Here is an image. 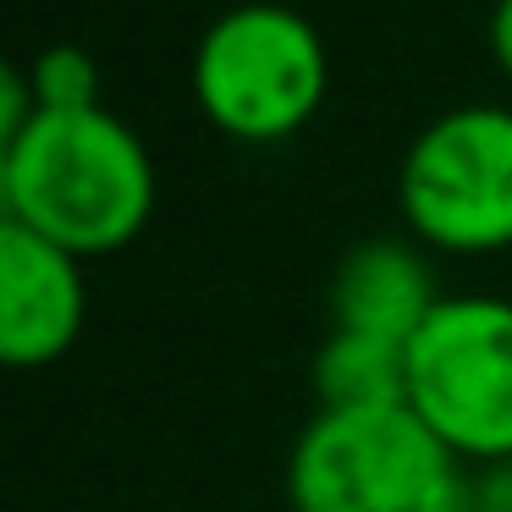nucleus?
Returning a JSON list of instances; mask_svg holds the SVG:
<instances>
[{"mask_svg": "<svg viewBox=\"0 0 512 512\" xmlns=\"http://www.w3.org/2000/svg\"><path fill=\"white\" fill-rule=\"evenodd\" d=\"M490 56H496V67L512 78V0H496V6H490Z\"/></svg>", "mask_w": 512, "mask_h": 512, "instance_id": "nucleus-12", "label": "nucleus"}, {"mask_svg": "<svg viewBox=\"0 0 512 512\" xmlns=\"http://www.w3.org/2000/svg\"><path fill=\"white\" fill-rule=\"evenodd\" d=\"M468 512H512V463H485L468 485Z\"/></svg>", "mask_w": 512, "mask_h": 512, "instance_id": "nucleus-11", "label": "nucleus"}, {"mask_svg": "<svg viewBox=\"0 0 512 512\" xmlns=\"http://www.w3.org/2000/svg\"><path fill=\"white\" fill-rule=\"evenodd\" d=\"M397 204L419 243L441 254L512 248V105H452L408 144Z\"/></svg>", "mask_w": 512, "mask_h": 512, "instance_id": "nucleus-5", "label": "nucleus"}, {"mask_svg": "<svg viewBox=\"0 0 512 512\" xmlns=\"http://www.w3.org/2000/svg\"><path fill=\"white\" fill-rule=\"evenodd\" d=\"M446 292H435V276L424 254L402 237H369L347 248L331 276V320L342 331H369L408 347L419 325L435 314Z\"/></svg>", "mask_w": 512, "mask_h": 512, "instance_id": "nucleus-7", "label": "nucleus"}, {"mask_svg": "<svg viewBox=\"0 0 512 512\" xmlns=\"http://www.w3.org/2000/svg\"><path fill=\"white\" fill-rule=\"evenodd\" d=\"M331 89L320 28L281 0H243L204 28L193 50V100L204 122L243 144H276L314 122Z\"/></svg>", "mask_w": 512, "mask_h": 512, "instance_id": "nucleus-3", "label": "nucleus"}, {"mask_svg": "<svg viewBox=\"0 0 512 512\" xmlns=\"http://www.w3.org/2000/svg\"><path fill=\"white\" fill-rule=\"evenodd\" d=\"M408 408L474 463H512V298L457 292L408 342Z\"/></svg>", "mask_w": 512, "mask_h": 512, "instance_id": "nucleus-4", "label": "nucleus"}, {"mask_svg": "<svg viewBox=\"0 0 512 512\" xmlns=\"http://www.w3.org/2000/svg\"><path fill=\"white\" fill-rule=\"evenodd\" d=\"M28 89L39 111H94L100 105V61L83 45H45L28 61Z\"/></svg>", "mask_w": 512, "mask_h": 512, "instance_id": "nucleus-9", "label": "nucleus"}, {"mask_svg": "<svg viewBox=\"0 0 512 512\" xmlns=\"http://www.w3.org/2000/svg\"><path fill=\"white\" fill-rule=\"evenodd\" d=\"M314 397L320 408H391L408 402V347L369 331L336 325L314 353Z\"/></svg>", "mask_w": 512, "mask_h": 512, "instance_id": "nucleus-8", "label": "nucleus"}, {"mask_svg": "<svg viewBox=\"0 0 512 512\" xmlns=\"http://www.w3.org/2000/svg\"><path fill=\"white\" fill-rule=\"evenodd\" d=\"M155 160L116 111H39L0 144V221L78 259H105L144 232Z\"/></svg>", "mask_w": 512, "mask_h": 512, "instance_id": "nucleus-1", "label": "nucleus"}, {"mask_svg": "<svg viewBox=\"0 0 512 512\" xmlns=\"http://www.w3.org/2000/svg\"><path fill=\"white\" fill-rule=\"evenodd\" d=\"M292 512H468L463 457L408 408H320L287 457Z\"/></svg>", "mask_w": 512, "mask_h": 512, "instance_id": "nucleus-2", "label": "nucleus"}, {"mask_svg": "<svg viewBox=\"0 0 512 512\" xmlns=\"http://www.w3.org/2000/svg\"><path fill=\"white\" fill-rule=\"evenodd\" d=\"M83 259L0 221V358L12 369L56 364L83 331Z\"/></svg>", "mask_w": 512, "mask_h": 512, "instance_id": "nucleus-6", "label": "nucleus"}, {"mask_svg": "<svg viewBox=\"0 0 512 512\" xmlns=\"http://www.w3.org/2000/svg\"><path fill=\"white\" fill-rule=\"evenodd\" d=\"M39 116V100H34V89H28V67H0V144L6 138H17L28 122Z\"/></svg>", "mask_w": 512, "mask_h": 512, "instance_id": "nucleus-10", "label": "nucleus"}]
</instances>
